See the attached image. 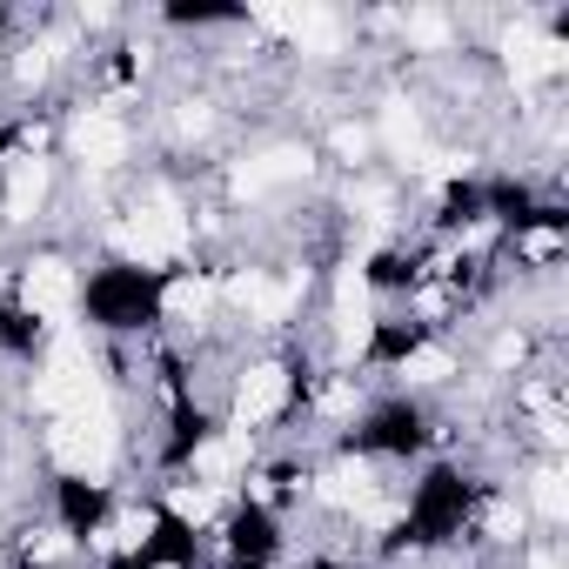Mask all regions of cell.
Segmentation results:
<instances>
[{
  "mask_svg": "<svg viewBox=\"0 0 569 569\" xmlns=\"http://www.w3.org/2000/svg\"><path fill=\"white\" fill-rule=\"evenodd\" d=\"M48 456L68 469V476H88V482H108L114 476V456H121V416L108 396H88L74 409L54 416L48 429Z\"/></svg>",
  "mask_w": 569,
  "mask_h": 569,
  "instance_id": "1",
  "label": "cell"
},
{
  "mask_svg": "<svg viewBox=\"0 0 569 569\" xmlns=\"http://www.w3.org/2000/svg\"><path fill=\"white\" fill-rule=\"evenodd\" d=\"M188 241H194V221H188L181 201H168V194L141 201V208L114 228V248H121L128 261H141V268H161V261L188 254Z\"/></svg>",
  "mask_w": 569,
  "mask_h": 569,
  "instance_id": "2",
  "label": "cell"
},
{
  "mask_svg": "<svg viewBox=\"0 0 569 569\" xmlns=\"http://www.w3.org/2000/svg\"><path fill=\"white\" fill-rule=\"evenodd\" d=\"M376 342V281L362 261H349L336 274V356L342 362H362Z\"/></svg>",
  "mask_w": 569,
  "mask_h": 569,
  "instance_id": "3",
  "label": "cell"
},
{
  "mask_svg": "<svg viewBox=\"0 0 569 569\" xmlns=\"http://www.w3.org/2000/svg\"><path fill=\"white\" fill-rule=\"evenodd\" d=\"M74 302H81V281H74V268H68L61 254H41V261L21 268V309H28L34 322L61 329V322L74 316Z\"/></svg>",
  "mask_w": 569,
  "mask_h": 569,
  "instance_id": "4",
  "label": "cell"
},
{
  "mask_svg": "<svg viewBox=\"0 0 569 569\" xmlns=\"http://www.w3.org/2000/svg\"><path fill=\"white\" fill-rule=\"evenodd\" d=\"M68 148H74V161H81V168L108 174V168H121V161H128V121H121L114 108H88V114H74V121H68Z\"/></svg>",
  "mask_w": 569,
  "mask_h": 569,
  "instance_id": "5",
  "label": "cell"
},
{
  "mask_svg": "<svg viewBox=\"0 0 569 569\" xmlns=\"http://www.w3.org/2000/svg\"><path fill=\"white\" fill-rule=\"evenodd\" d=\"M289 396H296L289 369H281V362H254V369L234 382V429H254V422L281 416V409H289Z\"/></svg>",
  "mask_w": 569,
  "mask_h": 569,
  "instance_id": "6",
  "label": "cell"
},
{
  "mask_svg": "<svg viewBox=\"0 0 569 569\" xmlns=\"http://www.w3.org/2000/svg\"><path fill=\"white\" fill-rule=\"evenodd\" d=\"M309 168H316V154H309V148L281 141V148H268V154H254V161H241V168H234V194H274V188L302 181Z\"/></svg>",
  "mask_w": 569,
  "mask_h": 569,
  "instance_id": "7",
  "label": "cell"
},
{
  "mask_svg": "<svg viewBox=\"0 0 569 569\" xmlns=\"http://www.w3.org/2000/svg\"><path fill=\"white\" fill-rule=\"evenodd\" d=\"M48 188H54V168L41 154H14L8 161V221H34Z\"/></svg>",
  "mask_w": 569,
  "mask_h": 569,
  "instance_id": "8",
  "label": "cell"
},
{
  "mask_svg": "<svg viewBox=\"0 0 569 569\" xmlns=\"http://www.w3.org/2000/svg\"><path fill=\"white\" fill-rule=\"evenodd\" d=\"M241 469H248V429H228V436H208V442L194 449V476H188V482L221 489V482H234Z\"/></svg>",
  "mask_w": 569,
  "mask_h": 569,
  "instance_id": "9",
  "label": "cell"
},
{
  "mask_svg": "<svg viewBox=\"0 0 569 569\" xmlns=\"http://www.w3.org/2000/svg\"><path fill=\"white\" fill-rule=\"evenodd\" d=\"M208 309H214V281H201V274H174L168 289H161V316L174 329H194Z\"/></svg>",
  "mask_w": 569,
  "mask_h": 569,
  "instance_id": "10",
  "label": "cell"
},
{
  "mask_svg": "<svg viewBox=\"0 0 569 569\" xmlns=\"http://www.w3.org/2000/svg\"><path fill=\"white\" fill-rule=\"evenodd\" d=\"M369 496H376L369 462H336V469L322 476V502H336V509H362Z\"/></svg>",
  "mask_w": 569,
  "mask_h": 569,
  "instance_id": "11",
  "label": "cell"
},
{
  "mask_svg": "<svg viewBox=\"0 0 569 569\" xmlns=\"http://www.w3.org/2000/svg\"><path fill=\"white\" fill-rule=\"evenodd\" d=\"M382 141L396 154H409V168L422 161V114H416V101H389L382 108Z\"/></svg>",
  "mask_w": 569,
  "mask_h": 569,
  "instance_id": "12",
  "label": "cell"
},
{
  "mask_svg": "<svg viewBox=\"0 0 569 569\" xmlns=\"http://www.w3.org/2000/svg\"><path fill=\"white\" fill-rule=\"evenodd\" d=\"M402 382H416V389H436V382H449L456 376V356L442 349V342H422V349H409L402 356V369H396Z\"/></svg>",
  "mask_w": 569,
  "mask_h": 569,
  "instance_id": "13",
  "label": "cell"
},
{
  "mask_svg": "<svg viewBox=\"0 0 569 569\" xmlns=\"http://www.w3.org/2000/svg\"><path fill=\"white\" fill-rule=\"evenodd\" d=\"M168 509H174L188 529H208L214 509H221V489H208V482H174V489H168Z\"/></svg>",
  "mask_w": 569,
  "mask_h": 569,
  "instance_id": "14",
  "label": "cell"
},
{
  "mask_svg": "<svg viewBox=\"0 0 569 569\" xmlns=\"http://www.w3.org/2000/svg\"><path fill=\"white\" fill-rule=\"evenodd\" d=\"M402 34H409V48H429V54H442L449 48V14H436V8H416L409 21H402Z\"/></svg>",
  "mask_w": 569,
  "mask_h": 569,
  "instance_id": "15",
  "label": "cell"
},
{
  "mask_svg": "<svg viewBox=\"0 0 569 569\" xmlns=\"http://www.w3.org/2000/svg\"><path fill=\"white\" fill-rule=\"evenodd\" d=\"M148 529H154V516H148V509H128V516H114V522L101 529V549H141Z\"/></svg>",
  "mask_w": 569,
  "mask_h": 569,
  "instance_id": "16",
  "label": "cell"
},
{
  "mask_svg": "<svg viewBox=\"0 0 569 569\" xmlns=\"http://www.w3.org/2000/svg\"><path fill=\"white\" fill-rule=\"evenodd\" d=\"M536 516H542V522H562V516H569V489H562V469H542V476H536Z\"/></svg>",
  "mask_w": 569,
  "mask_h": 569,
  "instance_id": "17",
  "label": "cell"
},
{
  "mask_svg": "<svg viewBox=\"0 0 569 569\" xmlns=\"http://www.w3.org/2000/svg\"><path fill=\"white\" fill-rule=\"evenodd\" d=\"M68 549H74L68 529H41V536H28V556H34V562H61Z\"/></svg>",
  "mask_w": 569,
  "mask_h": 569,
  "instance_id": "18",
  "label": "cell"
},
{
  "mask_svg": "<svg viewBox=\"0 0 569 569\" xmlns=\"http://www.w3.org/2000/svg\"><path fill=\"white\" fill-rule=\"evenodd\" d=\"M529 569H562V562H556V556H536V562H529Z\"/></svg>",
  "mask_w": 569,
  "mask_h": 569,
  "instance_id": "19",
  "label": "cell"
}]
</instances>
